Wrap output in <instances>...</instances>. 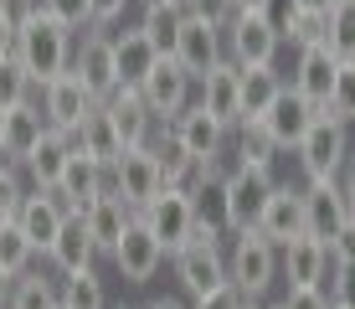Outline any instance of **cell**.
<instances>
[{"label":"cell","instance_id":"obj_1","mask_svg":"<svg viewBox=\"0 0 355 309\" xmlns=\"http://www.w3.org/2000/svg\"><path fill=\"white\" fill-rule=\"evenodd\" d=\"M26 67V78L36 83V88H46L52 78H62V72L72 67V31L62 26V21H52L46 10H36V16H26L16 26V52H10Z\"/></svg>","mask_w":355,"mask_h":309},{"label":"cell","instance_id":"obj_2","mask_svg":"<svg viewBox=\"0 0 355 309\" xmlns=\"http://www.w3.org/2000/svg\"><path fill=\"white\" fill-rule=\"evenodd\" d=\"M293 155H299V165H304L309 181H340V170H345V160H350V124L335 119L329 108H320Z\"/></svg>","mask_w":355,"mask_h":309},{"label":"cell","instance_id":"obj_3","mask_svg":"<svg viewBox=\"0 0 355 309\" xmlns=\"http://www.w3.org/2000/svg\"><path fill=\"white\" fill-rule=\"evenodd\" d=\"M232 253H227V283L242 294V299H252L258 304L263 294H268V283L278 278V247L263 237L258 227H248V232H232Z\"/></svg>","mask_w":355,"mask_h":309},{"label":"cell","instance_id":"obj_4","mask_svg":"<svg viewBox=\"0 0 355 309\" xmlns=\"http://www.w3.org/2000/svg\"><path fill=\"white\" fill-rule=\"evenodd\" d=\"M222 42H227V57L237 67H263V62L278 57L284 36H278L273 10H232L222 21Z\"/></svg>","mask_w":355,"mask_h":309},{"label":"cell","instance_id":"obj_5","mask_svg":"<svg viewBox=\"0 0 355 309\" xmlns=\"http://www.w3.org/2000/svg\"><path fill=\"white\" fill-rule=\"evenodd\" d=\"M273 170H227L222 176V227L227 232H248V227H258V217H263V206H268V196H273Z\"/></svg>","mask_w":355,"mask_h":309},{"label":"cell","instance_id":"obj_6","mask_svg":"<svg viewBox=\"0 0 355 309\" xmlns=\"http://www.w3.org/2000/svg\"><path fill=\"white\" fill-rule=\"evenodd\" d=\"M52 196L67 206V217H83L98 196H119V181H114V165H103V160L83 155L78 144H72V160L62 170V181L52 185Z\"/></svg>","mask_w":355,"mask_h":309},{"label":"cell","instance_id":"obj_7","mask_svg":"<svg viewBox=\"0 0 355 309\" xmlns=\"http://www.w3.org/2000/svg\"><path fill=\"white\" fill-rule=\"evenodd\" d=\"M180 62V72H186L191 83H201L206 72L216 67V62L227 57V42H222V21L201 16V10H186V26H180L175 36V52H170Z\"/></svg>","mask_w":355,"mask_h":309},{"label":"cell","instance_id":"obj_8","mask_svg":"<svg viewBox=\"0 0 355 309\" xmlns=\"http://www.w3.org/2000/svg\"><path fill=\"white\" fill-rule=\"evenodd\" d=\"M134 217H139L144 227H150L155 237H160L165 258H175L180 247L191 242V232H196V201H191L186 191H170V185H165L160 196H155L150 206H139V212H134Z\"/></svg>","mask_w":355,"mask_h":309},{"label":"cell","instance_id":"obj_9","mask_svg":"<svg viewBox=\"0 0 355 309\" xmlns=\"http://www.w3.org/2000/svg\"><path fill=\"white\" fill-rule=\"evenodd\" d=\"M165 129L175 134V144H180V150H186L191 160H201V165H206V160H222V150H227V134H232L227 124H222V119H211L201 103H186L175 119L165 124Z\"/></svg>","mask_w":355,"mask_h":309},{"label":"cell","instance_id":"obj_10","mask_svg":"<svg viewBox=\"0 0 355 309\" xmlns=\"http://www.w3.org/2000/svg\"><path fill=\"white\" fill-rule=\"evenodd\" d=\"M72 78L88 88L98 103H103L108 93L119 88V72H114V42H108V31L88 26V36H83V47H72Z\"/></svg>","mask_w":355,"mask_h":309},{"label":"cell","instance_id":"obj_11","mask_svg":"<svg viewBox=\"0 0 355 309\" xmlns=\"http://www.w3.org/2000/svg\"><path fill=\"white\" fill-rule=\"evenodd\" d=\"M139 98H144V108L155 114V124H170L180 108L191 103V78L180 72L175 57H160V62L150 67V78L139 83Z\"/></svg>","mask_w":355,"mask_h":309},{"label":"cell","instance_id":"obj_12","mask_svg":"<svg viewBox=\"0 0 355 309\" xmlns=\"http://www.w3.org/2000/svg\"><path fill=\"white\" fill-rule=\"evenodd\" d=\"M299 196H304V237L329 242V237L350 222V206H345L340 181H309Z\"/></svg>","mask_w":355,"mask_h":309},{"label":"cell","instance_id":"obj_13","mask_svg":"<svg viewBox=\"0 0 355 309\" xmlns=\"http://www.w3.org/2000/svg\"><path fill=\"white\" fill-rule=\"evenodd\" d=\"M175 278L180 289L191 294V299H206L211 289H222L227 283V253L222 242H191L175 253Z\"/></svg>","mask_w":355,"mask_h":309},{"label":"cell","instance_id":"obj_14","mask_svg":"<svg viewBox=\"0 0 355 309\" xmlns=\"http://www.w3.org/2000/svg\"><path fill=\"white\" fill-rule=\"evenodd\" d=\"M314 114H320V108H314L309 98L293 88V83H284V88H278V98H273V108H268L258 124L268 129V140H273L278 150H299V140H304V129L314 124Z\"/></svg>","mask_w":355,"mask_h":309},{"label":"cell","instance_id":"obj_15","mask_svg":"<svg viewBox=\"0 0 355 309\" xmlns=\"http://www.w3.org/2000/svg\"><path fill=\"white\" fill-rule=\"evenodd\" d=\"M108 258H114V268L124 274V283H150L155 274H160V263H165V247H160V237H155L139 217H134L129 232L119 237V247Z\"/></svg>","mask_w":355,"mask_h":309},{"label":"cell","instance_id":"obj_16","mask_svg":"<svg viewBox=\"0 0 355 309\" xmlns=\"http://www.w3.org/2000/svg\"><path fill=\"white\" fill-rule=\"evenodd\" d=\"M93 108H98V98L83 88L72 72H62V78H52V83L42 88V114H46L52 129H62V134H78L83 119H88Z\"/></svg>","mask_w":355,"mask_h":309},{"label":"cell","instance_id":"obj_17","mask_svg":"<svg viewBox=\"0 0 355 309\" xmlns=\"http://www.w3.org/2000/svg\"><path fill=\"white\" fill-rule=\"evenodd\" d=\"M114 181H119V196H124V206H150L155 196L165 191L160 185V165H155V150L150 144H139V150H124L114 160Z\"/></svg>","mask_w":355,"mask_h":309},{"label":"cell","instance_id":"obj_18","mask_svg":"<svg viewBox=\"0 0 355 309\" xmlns=\"http://www.w3.org/2000/svg\"><path fill=\"white\" fill-rule=\"evenodd\" d=\"M196 103H201L211 119H222L227 129H237L242 124V72H237V62L232 57L216 62V67L201 78V98H196Z\"/></svg>","mask_w":355,"mask_h":309},{"label":"cell","instance_id":"obj_19","mask_svg":"<svg viewBox=\"0 0 355 309\" xmlns=\"http://www.w3.org/2000/svg\"><path fill=\"white\" fill-rule=\"evenodd\" d=\"M103 108H108V119H114V134H119L124 150H139V144L155 140V114L144 108L139 88H114L103 98Z\"/></svg>","mask_w":355,"mask_h":309},{"label":"cell","instance_id":"obj_20","mask_svg":"<svg viewBox=\"0 0 355 309\" xmlns=\"http://www.w3.org/2000/svg\"><path fill=\"white\" fill-rule=\"evenodd\" d=\"M258 232L273 247H288L293 237H304V196H299V185H273V196H268V206L258 217Z\"/></svg>","mask_w":355,"mask_h":309},{"label":"cell","instance_id":"obj_21","mask_svg":"<svg viewBox=\"0 0 355 309\" xmlns=\"http://www.w3.org/2000/svg\"><path fill=\"white\" fill-rule=\"evenodd\" d=\"M62 222H67V206L57 201L52 191H26V201H21V212H16V227L26 232V242L36 253H46V247L57 242Z\"/></svg>","mask_w":355,"mask_h":309},{"label":"cell","instance_id":"obj_22","mask_svg":"<svg viewBox=\"0 0 355 309\" xmlns=\"http://www.w3.org/2000/svg\"><path fill=\"white\" fill-rule=\"evenodd\" d=\"M67 160H72V134H62V129L46 124V134L31 144V155L21 160V170L31 176V191H52V185L62 181Z\"/></svg>","mask_w":355,"mask_h":309},{"label":"cell","instance_id":"obj_23","mask_svg":"<svg viewBox=\"0 0 355 309\" xmlns=\"http://www.w3.org/2000/svg\"><path fill=\"white\" fill-rule=\"evenodd\" d=\"M114 42V72H119V88H139L144 78H150V67L160 62V52L150 47V36H144L139 26H124L108 36Z\"/></svg>","mask_w":355,"mask_h":309},{"label":"cell","instance_id":"obj_24","mask_svg":"<svg viewBox=\"0 0 355 309\" xmlns=\"http://www.w3.org/2000/svg\"><path fill=\"white\" fill-rule=\"evenodd\" d=\"M278 263H284L288 274V289H309V283H320L324 289V274H329V247L314 242V237H293L288 247H278Z\"/></svg>","mask_w":355,"mask_h":309},{"label":"cell","instance_id":"obj_25","mask_svg":"<svg viewBox=\"0 0 355 309\" xmlns=\"http://www.w3.org/2000/svg\"><path fill=\"white\" fill-rule=\"evenodd\" d=\"M335 72L340 62L329 57V47H304L299 52V67H293V88H299L304 98H309L314 108H329V93H335Z\"/></svg>","mask_w":355,"mask_h":309},{"label":"cell","instance_id":"obj_26","mask_svg":"<svg viewBox=\"0 0 355 309\" xmlns=\"http://www.w3.org/2000/svg\"><path fill=\"white\" fill-rule=\"evenodd\" d=\"M129 222H134V206H124V196H98L88 212H83V227H88L98 253H114L119 237L129 232Z\"/></svg>","mask_w":355,"mask_h":309},{"label":"cell","instance_id":"obj_27","mask_svg":"<svg viewBox=\"0 0 355 309\" xmlns=\"http://www.w3.org/2000/svg\"><path fill=\"white\" fill-rule=\"evenodd\" d=\"M46 258H52V268H57L62 278L93 268L98 247H93V237H88V227H83V217H67V222H62V232H57V242L46 247Z\"/></svg>","mask_w":355,"mask_h":309},{"label":"cell","instance_id":"obj_28","mask_svg":"<svg viewBox=\"0 0 355 309\" xmlns=\"http://www.w3.org/2000/svg\"><path fill=\"white\" fill-rule=\"evenodd\" d=\"M42 134H46V114H42L36 98H26L21 108H10V114H6V160H10V165H21Z\"/></svg>","mask_w":355,"mask_h":309},{"label":"cell","instance_id":"obj_29","mask_svg":"<svg viewBox=\"0 0 355 309\" xmlns=\"http://www.w3.org/2000/svg\"><path fill=\"white\" fill-rule=\"evenodd\" d=\"M237 72H242V124L263 119L268 108H273L278 88H284V72H278L273 62H263V67H237Z\"/></svg>","mask_w":355,"mask_h":309},{"label":"cell","instance_id":"obj_30","mask_svg":"<svg viewBox=\"0 0 355 309\" xmlns=\"http://www.w3.org/2000/svg\"><path fill=\"white\" fill-rule=\"evenodd\" d=\"M180 26H186V6H175V0H155V6H144V16H139V31L150 36V47L160 57L175 52Z\"/></svg>","mask_w":355,"mask_h":309},{"label":"cell","instance_id":"obj_31","mask_svg":"<svg viewBox=\"0 0 355 309\" xmlns=\"http://www.w3.org/2000/svg\"><path fill=\"white\" fill-rule=\"evenodd\" d=\"M72 144H78L83 155H93V160H103V165H114L119 155H124V144H119V134H114V119H108V108L98 103L88 119H83V129L72 134Z\"/></svg>","mask_w":355,"mask_h":309},{"label":"cell","instance_id":"obj_32","mask_svg":"<svg viewBox=\"0 0 355 309\" xmlns=\"http://www.w3.org/2000/svg\"><path fill=\"white\" fill-rule=\"evenodd\" d=\"M278 36L293 47V52H304V47H320L324 42V16L320 10H304L299 0H284V10H278Z\"/></svg>","mask_w":355,"mask_h":309},{"label":"cell","instance_id":"obj_33","mask_svg":"<svg viewBox=\"0 0 355 309\" xmlns=\"http://www.w3.org/2000/svg\"><path fill=\"white\" fill-rule=\"evenodd\" d=\"M324 47L335 62H355V0H335L324 10Z\"/></svg>","mask_w":355,"mask_h":309},{"label":"cell","instance_id":"obj_34","mask_svg":"<svg viewBox=\"0 0 355 309\" xmlns=\"http://www.w3.org/2000/svg\"><path fill=\"white\" fill-rule=\"evenodd\" d=\"M57 304H62V309H108L103 278H98L93 268H83V274H67L62 283H57Z\"/></svg>","mask_w":355,"mask_h":309},{"label":"cell","instance_id":"obj_35","mask_svg":"<svg viewBox=\"0 0 355 309\" xmlns=\"http://www.w3.org/2000/svg\"><path fill=\"white\" fill-rule=\"evenodd\" d=\"M6 309H62L57 304V283L46 274H36V268H26V274H16V283H10Z\"/></svg>","mask_w":355,"mask_h":309},{"label":"cell","instance_id":"obj_36","mask_svg":"<svg viewBox=\"0 0 355 309\" xmlns=\"http://www.w3.org/2000/svg\"><path fill=\"white\" fill-rule=\"evenodd\" d=\"M273 155H278V144L268 140V129L258 119L237 124V165L242 170H273Z\"/></svg>","mask_w":355,"mask_h":309},{"label":"cell","instance_id":"obj_37","mask_svg":"<svg viewBox=\"0 0 355 309\" xmlns=\"http://www.w3.org/2000/svg\"><path fill=\"white\" fill-rule=\"evenodd\" d=\"M31 93H36V83L26 78V67L16 57H0V108H21Z\"/></svg>","mask_w":355,"mask_h":309},{"label":"cell","instance_id":"obj_38","mask_svg":"<svg viewBox=\"0 0 355 309\" xmlns=\"http://www.w3.org/2000/svg\"><path fill=\"white\" fill-rule=\"evenodd\" d=\"M36 258V247L26 242V232L16 227V222H0V263L10 268V274H26Z\"/></svg>","mask_w":355,"mask_h":309},{"label":"cell","instance_id":"obj_39","mask_svg":"<svg viewBox=\"0 0 355 309\" xmlns=\"http://www.w3.org/2000/svg\"><path fill=\"white\" fill-rule=\"evenodd\" d=\"M21 201H26V185H21V165L0 160V222H16Z\"/></svg>","mask_w":355,"mask_h":309},{"label":"cell","instance_id":"obj_40","mask_svg":"<svg viewBox=\"0 0 355 309\" xmlns=\"http://www.w3.org/2000/svg\"><path fill=\"white\" fill-rule=\"evenodd\" d=\"M42 10H46L52 21H62V26H67L72 36L93 26V10H88V0H42Z\"/></svg>","mask_w":355,"mask_h":309},{"label":"cell","instance_id":"obj_41","mask_svg":"<svg viewBox=\"0 0 355 309\" xmlns=\"http://www.w3.org/2000/svg\"><path fill=\"white\" fill-rule=\"evenodd\" d=\"M324 283H329V304L335 309H355V263H329V274H324Z\"/></svg>","mask_w":355,"mask_h":309},{"label":"cell","instance_id":"obj_42","mask_svg":"<svg viewBox=\"0 0 355 309\" xmlns=\"http://www.w3.org/2000/svg\"><path fill=\"white\" fill-rule=\"evenodd\" d=\"M248 304H252V299H242V294L232 289V283H222V289H211L206 299H196L191 309H248Z\"/></svg>","mask_w":355,"mask_h":309},{"label":"cell","instance_id":"obj_43","mask_svg":"<svg viewBox=\"0 0 355 309\" xmlns=\"http://www.w3.org/2000/svg\"><path fill=\"white\" fill-rule=\"evenodd\" d=\"M324 247H329V258H335V263H355V217H350L345 227H340L335 237L324 242Z\"/></svg>","mask_w":355,"mask_h":309},{"label":"cell","instance_id":"obj_44","mask_svg":"<svg viewBox=\"0 0 355 309\" xmlns=\"http://www.w3.org/2000/svg\"><path fill=\"white\" fill-rule=\"evenodd\" d=\"M284 309H329V294L320 289V283H309V289H288Z\"/></svg>","mask_w":355,"mask_h":309},{"label":"cell","instance_id":"obj_45","mask_svg":"<svg viewBox=\"0 0 355 309\" xmlns=\"http://www.w3.org/2000/svg\"><path fill=\"white\" fill-rule=\"evenodd\" d=\"M124 6H129V0H88V10H93V26H114V21L124 16Z\"/></svg>","mask_w":355,"mask_h":309},{"label":"cell","instance_id":"obj_46","mask_svg":"<svg viewBox=\"0 0 355 309\" xmlns=\"http://www.w3.org/2000/svg\"><path fill=\"white\" fill-rule=\"evenodd\" d=\"M0 10H6V16L21 26L26 16H36V10H42V0H0Z\"/></svg>","mask_w":355,"mask_h":309},{"label":"cell","instance_id":"obj_47","mask_svg":"<svg viewBox=\"0 0 355 309\" xmlns=\"http://www.w3.org/2000/svg\"><path fill=\"white\" fill-rule=\"evenodd\" d=\"M191 10H201V16H211V21H227V16H232L237 6H232V0H196Z\"/></svg>","mask_w":355,"mask_h":309},{"label":"cell","instance_id":"obj_48","mask_svg":"<svg viewBox=\"0 0 355 309\" xmlns=\"http://www.w3.org/2000/svg\"><path fill=\"white\" fill-rule=\"evenodd\" d=\"M340 191H345V206H350V217H355V155L345 160V170H340Z\"/></svg>","mask_w":355,"mask_h":309},{"label":"cell","instance_id":"obj_49","mask_svg":"<svg viewBox=\"0 0 355 309\" xmlns=\"http://www.w3.org/2000/svg\"><path fill=\"white\" fill-rule=\"evenodd\" d=\"M10 52H16V21L0 10V57H10Z\"/></svg>","mask_w":355,"mask_h":309},{"label":"cell","instance_id":"obj_50","mask_svg":"<svg viewBox=\"0 0 355 309\" xmlns=\"http://www.w3.org/2000/svg\"><path fill=\"white\" fill-rule=\"evenodd\" d=\"M144 309H191V304H180V299H175V294H160V299H150V304H144Z\"/></svg>","mask_w":355,"mask_h":309},{"label":"cell","instance_id":"obj_51","mask_svg":"<svg viewBox=\"0 0 355 309\" xmlns=\"http://www.w3.org/2000/svg\"><path fill=\"white\" fill-rule=\"evenodd\" d=\"M10 283H16V274H10V268H6V263H0V304H6V299H10Z\"/></svg>","mask_w":355,"mask_h":309},{"label":"cell","instance_id":"obj_52","mask_svg":"<svg viewBox=\"0 0 355 309\" xmlns=\"http://www.w3.org/2000/svg\"><path fill=\"white\" fill-rule=\"evenodd\" d=\"M237 10H273V0H232Z\"/></svg>","mask_w":355,"mask_h":309},{"label":"cell","instance_id":"obj_53","mask_svg":"<svg viewBox=\"0 0 355 309\" xmlns=\"http://www.w3.org/2000/svg\"><path fill=\"white\" fill-rule=\"evenodd\" d=\"M299 6H304V10H320V16H324V10L335 6V0H299Z\"/></svg>","mask_w":355,"mask_h":309},{"label":"cell","instance_id":"obj_54","mask_svg":"<svg viewBox=\"0 0 355 309\" xmlns=\"http://www.w3.org/2000/svg\"><path fill=\"white\" fill-rule=\"evenodd\" d=\"M6 114L10 108H0V160H6Z\"/></svg>","mask_w":355,"mask_h":309},{"label":"cell","instance_id":"obj_55","mask_svg":"<svg viewBox=\"0 0 355 309\" xmlns=\"http://www.w3.org/2000/svg\"><path fill=\"white\" fill-rule=\"evenodd\" d=\"M175 6H186V10H191V6H196V0H175Z\"/></svg>","mask_w":355,"mask_h":309},{"label":"cell","instance_id":"obj_56","mask_svg":"<svg viewBox=\"0 0 355 309\" xmlns=\"http://www.w3.org/2000/svg\"><path fill=\"white\" fill-rule=\"evenodd\" d=\"M268 309H284V304H268Z\"/></svg>","mask_w":355,"mask_h":309},{"label":"cell","instance_id":"obj_57","mask_svg":"<svg viewBox=\"0 0 355 309\" xmlns=\"http://www.w3.org/2000/svg\"><path fill=\"white\" fill-rule=\"evenodd\" d=\"M144 6H155V0H144Z\"/></svg>","mask_w":355,"mask_h":309},{"label":"cell","instance_id":"obj_58","mask_svg":"<svg viewBox=\"0 0 355 309\" xmlns=\"http://www.w3.org/2000/svg\"><path fill=\"white\" fill-rule=\"evenodd\" d=\"M329 309H335V304H329Z\"/></svg>","mask_w":355,"mask_h":309},{"label":"cell","instance_id":"obj_59","mask_svg":"<svg viewBox=\"0 0 355 309\" xmlns=\"http://www.w3.org/2000/svg\"><path fill=\"white\" fill-rule=\"evenodd\" d=\"M0 309H6V304H0Z\"/></svg>","mask_w":355,"mask_h":309}]
</instances>
